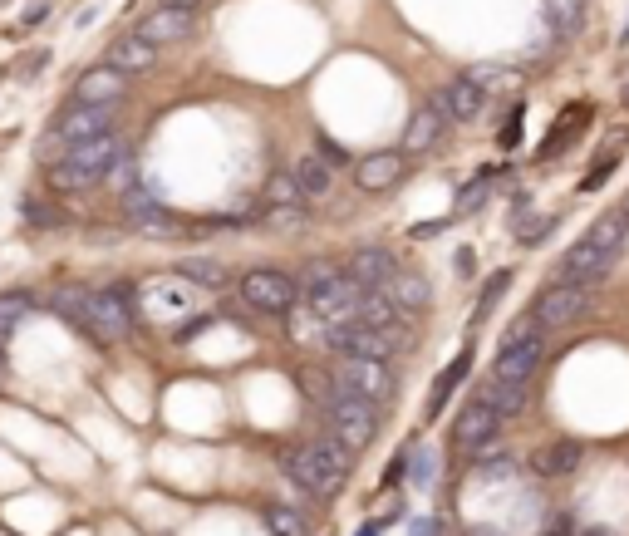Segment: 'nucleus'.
Listing matches in <instances>:
<instances>
[{
	"label": "nucleus",
	"instance_id": "obj_41",
	"mask_svg": "<svg viewBox=\"0 0 629 536\" xmlns=\"http://www.w3.org/2000/svg\"><path fill=\"white\" fill-rule=\"evenodd\" d=\"M45 60H50V55L35 50V55H25V64H15V74H20V79H35V69H45Z\"/></svg>",
	"mask_w": 629,
	"mask_h": 536
},
{
	"label": "nucleus",
	"instance_id": "obj_1",
	"mask_svg": "<svg viewBox=\"0 0 629 536\" xmlns=\"http://www.w3.org/2000/svg\"><path fill=\"white\" fill-rule=\"evenodd\" d=\"M349 463H354V453L330 433V438L300 443L295 453H286V477L295 487H305L310 497H335L349 477Z\"/></svg>",
	"mask_w": 629,
	"mask_h": 536
},
{
	"label": "nucleus",
	"instance_id": "obj_44",
	"mask_svg": "<svg viewBox=\"0 0 629 536\" xmlns=\"http://www.w3.org/2000/svg\"><path fill=\"white\" fill-rule=\"evenodd\" d=\"M168 5H182V10H192V5H197V0H168Z\"/></svg>",
	"mask_w": 629,
	"mask_h": 536
},
{
	"label": "nucleus",
	"instance_id": "obj_11",
	"mask_svg": "<svg viewBox=\"0 0 629 536\" xmlns=\"http://www.w3.org/2000/svg\"><path fill=\"white\" fill-rule=\"evenodd\" d=\"M541 359H546V335L536 330V335H526V340H507L497 359H492V379H502V384H526L536 369H541Z\"/></svg>",
	"mask_w": 629,
	"mask_h": 536
},
{
	"label": "nucleus",
	"instance_id": "obj_9",
	"mask_svg": "<svg viewBox=\"0 0 629 536\" xmlns=\"http://www.w3.org/2000/svg\"><path fill=\"white\" fill-rule=\"evenodd\" d=\"M128 330H133V305H128V291L123 286H104V291H94V305H89V340H99V345H118V340H128Z\"/></svg>",
	"mask_w": 629,
	"mask_h": 536
},
{
	"label": "nucleus",
	"instance_id": "obj_37",
	"mask_svg": "<svg viewBox=\"0 0 629 536\" xmlns=\"http://www.w3.org/2000/svg\"><path fill=\"white\" fill-rule=\"evenodd\" d=\"M286 315H290V335L295 340H330V325L320 315H310V310H286Z\"/></svg>",
	"mask_w": 629,
	"mask_h": 536
},
{
	"label": "nucleus",
	"instance_id": "obj_22",
	"mask_svg": "<svg viewBox=\"0 0 629 536\" xmlns=\"http://www.w3.org/2000/svg\"><path fill=\"white\" fill-rule=\"evenodd\" d=\"M403 173H408V158H403V153H369V158H359L354 182H359L364 192H384V187H394Z\"/></svg>",
	"mask_w": 629,
	"mask_h": 536
},
{
	"label": "nucleus",
	"instance_id": "obj_45",
	"mask_svg": "<svg viewBox=\"0 0 629 536\" xmlns=\"http://www.w3.org/2000/svg\"><path fill=\"white\" fill-rule=\"evenodd\" d=\"M359 536H379V522H374V527H364V532H359Z\"/></svg>",
	"mask_w": 629,
	"mask_h": 536
},
{
	"label": "nucleus",
	"instance_id": "obj_40",
	"mask_svg": "<svg viewBox=\"0 0 629 536\" xmlns=\"http://www.w3.org/2000/svg\"><path fill=\"white\" fill-rule=\"evenodd\" d=\"M551 227H556V217H536V222H526V227H521V241H526V246H536V241L546 237Z\"/></svg>",
	"mask_w": 629,
	"mask_h": 536
},
{
	"label": "nucleus",
	"instance_id": "obj_3",
	"mask_svg": "<svg viewBox=\"0 0 629 536\" xmlns=\"http://www.w3.org/2000/svg\"><path fill=\"white\" fill-rule=\"evenodd\" d=\"M359 300H364V291H359L344 271H335L330 261H320V266H310V271H305V310H310V315H320L330 330L344 325V320H354Z\"/></svg>",
	"mask_w": 629,
	"mask_h": 536
},
{
	"label": "nucleus",
	"instance_id": "obj_17",
	"mask_svg": "<svg viewBox=\"0 0 629 536\" xmlns=\"http://www.w3.org/2000/svg\"><path fill=\"white\" fill-rule=\"evenodd\" d=\"M448 114H443V104H423L413 119H408V133H403V158H413V153H433L443 138H448Z\"/></svg>",
	"mask_w": 629,
	"mask_h": 536
},
{
	"label": "nucleus",
	"instance_id": "obj_13",
	"mask_svg": "<svg viewBox=\"0 0 629 536\" xmlns=\"http://www.w3.org/2000/svg\"><path fill=\"white\" fill-rule=\"evenodd\" d=\"M453 438H458L462 453H487V448H497V438H502V418L492 414L487 404H477V399H467L458 409V423H453Z\"/></svg>",
	"mask_w": 629,
	"mask_h": 536
},
{
	"label": "nucleus",
	"instance_id": "obj_12",
	"mask_svg": "<svg viewBox=\"0 0 629 536\" xmlns=\"http://www.w3.org/2000/svg\"><path fill=\"white\" fill-rule=\"evenodd\" d=\"M192 30H197V15L182 10V5H158V10H148V15L133 25V35L148 40L153 50H163V45H182Z\"/></svg>",
	"mask_w": 629,
	"mask_h": 536
},
{
	"label": "nucleus",
	"instance_id": "obj_7",
	"mask_svg": "<svg viewBox=\"0 0 629 536\" xmlns=\"http://www.w3.org/2000/svg\"><path fill=\"white\" fill-rule=\"evenodd\" d=\"M335 384H340V389H349V394H359V399H369V404H389L399 379H394L389 359L340 355V364H335Z\"/></svg>",
	"mask_w": 629,
	"mask_h": 536
},
{
	"label": "nucleus",
	"instance_id": "obj_24",
	"mask_svg": "<svg viewBox=\"0 0 629 536\" xmlns=\"http://www.w3.org/2000/svg\"><path fill=\"white\" fill-rule=\"evenodd\" d=\"M104 64L118 69V74H148L158 64V50L148 40H138V35H118L114 45H109V55H104Z\"/></svg>",
	"mask_w": 629,
	"mask_h": 536
},
{
	"label": "nucleus",
	"instance_id": "obj_34",
	"mask_svg": "<svg viewBox=\"0 0 629 536\" xmlns=\"http://www.w3.org/2000/svg\"><path fill=\"white\" fill-rule=\"evenodd\" d=\"M300 227H305V207H271V212L261 217V232L290 237V232H300Z\"/></svg>",
	"mask_w": 629,
	"mask_h": 536
},
{
	"label": "nucleus",
	"instance_id": "obj_14",
	"mask_svg": "<svg viewBox=\"0 0 629 536\" xmlns=\"http://www.w3.org/2000/svg\"><path fill=\"white\" fill-rule=\"evenodd\" d=\"M50 133H55L64 148H69V143H84V138H104V133H114V109H99V104H69Z\"/></svg>",
	"mask_w": 629,
	"mask_h": 536
},
{
	"label": "nucleus",
	"instance_id": "obj_39",
	"mask_svg": "<svg viewBox=\"0 0 629 536\" xmlns=\"http://www.w3.org/2000/svg\"><path fill=\"white\" fill-rule=\"evenodd\" d=\"M507 281H512V271H497L487 286H482V296H477V310H472V320H487L492 315V305H497V296L507 291Z\"/></svg>",
	"mask_w": 629,
	"mask_h": 536
},
{
	"label": "nucleus",
	"instance_id": "obj_48",
	"mask_svg": "<svg viewBox=\"0 0 629 536\" xmlns=\"http://www.w3.org/2000/svg\"><path fill=\"white\" fill-rule=\"evenodd\" d=\"M580 536H605V532H580Z\"/></svg>",
	"mask_w": 629,
	"mask_h": 536
},
{
	"label": "nucleus",
	"instance_id": "obj_4",
	"mask_svg": "<svg viewBox=\"0 0 629 536\" xmlns=\"http://www.w3.org/2000/svg\"><path fill=\"white\" fill-rule=\"evenodd\" d=\"M325 414H330V428H335V438H340L349 453H359V448H369V443L379 438V404L349 394L340 384L325 394Z\"/></svg>",
	"mask_w": 629,
	"mask_h": 536
},
{
	"label": "nucleus",
	"instance_id": "obj_43",
	"mask_svg": "<svg viewBox=\"0 0 629 536\" xmlns=\"http://www.w3.org/2000/svg\"><path fill=\"white\" fill-rule=\"evenodd\" d=\"M438 532H443L438 522H418V527H413V536H438Z\"/></svg>",
	"mask_w": 629,
	"mask_h": 536
},
{
	"label": "nucleus",
	"instance_id": "obj_38",
	"mask_svg": "<svg viewBox=\"0 0 629 536\" xmlns=\"http://www.w3.org/2000/svg\"><path fill=\"white\" fill-rule=\"evenodd\" d=\"M20 217H25L30 227H55V222H64V212L50 207V202H40V197H20Z\"/></svg>",
	"mask_w": 629,
	"mask_h": 536
},
{
	"label": "nucleus",
	"instance_id": "obj_21",
	"mask_svg": "<svg viewBox=\"0 0 629 536\" xmlns=\"http://www.w3.org/2000/svg\"><path fill=\"white\" fill-rule=\"evenodd\" d=\"M585 463V448L575 438H556V443H541L531 453V473L536 477H571Z\"/></svg>",
	"mask_w": 629,
	"mask_h": 536
},
{
	"label": "nucleus",
	"instance_id": "obj_30",
	"mask_svg": "<svg viewBox=\"0 0 629 536\" xmlns=\"http://www.w3.org/2000/svg\"><path fill=\"white\" fill-rule=\"evenodd\" d=\"M625 232H629V217L620 212V207H615V212H605V217H600V222H595V227H590L585 237L595 241V246H605L610 256H620V246H625Z\"/></svg>",
	"mask_w": 629,
	"mask_h": 536
},
{
	"label": "nucleus",
	"instance_id": "obj_46",
	"mask_svg": "<svg viewBox=\"0 0 629 536\" xmlns=\"http://www.w3.org/2000/svg\"><path fill=\"white\" fill-rule=\"evenodd\" d=\"M467 536H497V532H467Z\"/></svg>",
	"mask_w": 629,
	"mask_h": 536
},
{
	"label": "nucleus",
	"instance_id": "obj_18",
	"mask_svg": "<svg viewBox=\"0 0 629 536\" xmlns=\"http://www.w3.org/2000/svg\"><path fill=\"white\" fill-rule=\"evenodd\" d=\"M330 345H335L340 355H354V359H389V355H394V345H389L379 330L359 325V320L335 325V330H330Z\"/></svg>",
	"mask_w": 629,
	"mask_h": 536
},
{
	"label": "nucleus",
	"instance_id": "obj_32",
	"mask_svg": "<svg viewBox=\"0 0 629 536\" xmlns=\"http://www.w3.org/2000/svg\"><path fill=\"white\" fill-rule=\"evenodd\" d=\"M467 79H472L482 94H492V89L516 84V69H507V64H472V69H467Z\"/></svg>",
	"mask_w": 629,
	"mask_h": 536
},
{
	"label": "nucleus",
	"instance_id": "obj_49",
	"mask_svg": "<svg viewBox=\"0 0 629 536\" xmlns=\"http://www.w3.org/2000/svg\"><path fill=\"white\" fill-rule=\"evenodd\" d=\"M625 104H629V84H625Z\"/></svg>",
	"mask_w": 629,
	"mask_h": 536
},
{
	"label": "nucleus",
	"instance_id": "obj_15",
	"mask_svg": "<svg viewBox=\"0 0 629 536\" xmlns=\"http://www.w3.org/2000/svg\"><path fill=\"white\" fill-rule=\"evenodd\" d=\"M128 94V74H118L109 64H94L74 79V104H99V109H114L118 99Z\"/></svg>",
	"mask_w": 629,
	"mask_h": 536
},
{
	"label": "nucleus",
	"instance_id": "obj_50",
	"mask_svg": "<svg viewBox=\"0 0 629 536\" xmlns=\"http://www.w3.org/2000/svg\"><path fill=\"white\" fill-rule=\"evenodd\" d=\"M625 40H629V25H625Z\"/></svg>",
	"mask_w": 629,
	"mask_h": 536
},
{
	"label": "nucleus",
	"instance_id": "obj_8",
	"mask_svg": "<svg viewBox=\"0 0 629 536\" xmlns=\"http://www.w3.org/2000/svg\"><path fill=\"white\" fill-rule=\"evenodd\" d=\"M595 310V300H590V286H575V281H556V286H546L536 305H531V315H536V325H551V330H566L575 320H585Z\"/></svg>",
	"mask_w": 629,
	"mask_h": 536
},
{
	"label": "nucleus",
	"instance_id": "obj_35",
	"mask_svg": "<svg viewBox=\"0 0 629 536\" xmlns=\"http://www.w3.org/2000/svg\"><path fill=\"white\" fill-rule=\"evenodd\" d=\"M462 374H467V355L453 359V364L443 369V379H438V389H433V399H428V418L443 414V404H448V394H453V384H458Z\"/></svg>",
	"mask_w": 629,
	"mask_h": 536
},
{
	"label": "nucleus",
	"instance_id": "obj_5",
	"mask_svg": "<svg viewBox=\"0 0 629 536\" xmlns=\"http://www.w3.org/2000/svg\"><path fill=\"white\" fill-rule=\"evenodd\" d=\"M133 310H143V315L158 320V325H177V320H187V315L197 310V286L182 281L177 271H172V276H148V281L138 286V296H133Z\"/></svg>",
	"mask_w": 629,
	"mask_h": 536
},
{
	"label": "nucleus",
	"instance_id": "obj_27",
	"mask_svg": "<svg viewBox=\"0 0 629 536\" xmlns=\"http://www.w3.org/2000/svg\"><path fill=\"white\" fill-rule=\"evenodd\" d=\"M472 399H477V404H487L497 418H512V414L526 409V384H502V379H492V374H487V379L477 384V394H472Z\"/></svg>",
	"mask_w": 629,
	"mask_h": 536
},
{
	"label": "nucleus",
	"instance_id": "obj_10",
	"mask_svg": "<svg viewBox=\"0 0 629 536\" xmlns=\"http://www.w3.org/2000/svg\"><path fill=\"white\" fill-rule=\"evenodd\" d=\"M123 212H128V227H133L138 237H148V241L182 237V217L168 212V207H158L143 187H128V192H123Z\"/></svg>",
	"mask_w": 629,
	"mask_h": 536
},
{
	"label": "nucleus",
	"instance_id": "obj_36",
	"mask_svg": "<svg viewBox=\"0 0 629 536\" xmlns=\"http://www.w3.org/2000/svg\"><path fill=\"white\" fill-rule=\"evenodd\" d=\"M266 527H271V536H305V517L276 502V507H266Z\"/></svg>",
	"mask_w": 629,
	"mask_h": 536
},
{
	"label": "nucleus",
	"instance_id": "obj_47",
	"mask_svg": "<svg viewBox=\"0 0 629 536\" xmlns=\"http://www.w3.org/2000/svg\"><path fill=\"white\" fill-rule=\"evenodd\" d=\"M620 212H625V217H629V197H625V207H620Z\"/></svg>",
	"mask_w": 629,
	"mask_h": 536
},
{
	"label": "nucleus",
	"instance_id": "obj_28",
	"mask_svg": "<svg viewBox=\"0 0 629 536\" xmlns=\"http://www.w3.org/2000/svg\"><path fill=\"white\" fill-rule=\"evenodd\" d=\"M177 276L182 281H192L197 291H222L231 276L222 261H212V256H187V261H177Z\"/></svg>",
	"mask_w": 629,
	"mask_h": 536
},
{
	"label": "nucleus",
	"instance_id": "obj_26",
	"mask_svg": "<svg viewBox=\"0 0 629 536\" xmlns=\"http://www.w3.org/2000/svg\"><path fill=\"white\" fill-rule=\"evenodd\" d=\"M438 104H443V114H448V119L472 123L482 109H487V94H482V89H477V84L462 74V79H453V84L443 89V99H438Z\"/></svg>",
	"mask_w": 629,
	"mask_h": 536
},
{
	"label": "nucleus",
	"instance_id": "obj_2",
	"mask_svg": "<svg viewBox=\"0 0 629 536\" xmlns=\"http://www.w3.org/2000/svg\"><path fill=\"white\" fill-rule=\"evenodd\" d=\"M123 153H128V148L118 143L114 133H104V138H84V143H69L64 158L50 163V192H55V197H69V192H84V187L104 182L109 178V168H114Z\"/></svg>",
	"mask_w": 629,
	"mask_h": 536
},
{
	"label": "nucleus",
	"instance_id": "obj_25",
	"mask_svg": "<svg viewBox=\"0 0 629 536\" xmlns=\"http://www.w3.org/2000/svg\"><path fill=\"white\" fill-rule=\"evenodd\" d=\"M290 178H295V187H300L305 202H320V197L335 192V168H330L325 158H315V153H305V158L290 168Z\"/></svg>",
	"mask_w": 629,
	"mask_h": 536
},
{
	"label": "nucleus",
	"instance_id": "obj_23",
	"mask_svg": "<svg viewBox=\"0 0 629 536\" xmlns=\"http://www.w3.org/2000/svg\"><path fill=\"white\" fill-rule=\"evenodd\" d=\"M89 305H94V286H79V281H59L50 291V310L59 320H69L79 335L89 330Z\"/></svg>",
	"mask_w": 629,
	"mask_h": 536
},
{
	"label": "nucleus",
	"instance_id": "obj_29",
	"mask_svg": "<svg viewBox=\"0 0 629 536\" xmlns=\"http://www.w3.org/2000/svg\"><path fill=\"white\" fill-rule=\"evenodd\" d=\"M35 315V296L30 291H0V345Z\"/></svg>",
	"mask_w": 629,
	"mask_h": 536
},
{
	"label": "nucleus",
	"instance_id": "obj_19",
	"mask_svg": "<svg viewBox=\"0 0 629 536\" xmlns=\"http://www.w3.org/2000/svg\"><path fill=\"white\" fill-rule=\"evenodd\" d=\"M610 261H615V256H610L605 246H595L590 237H580L571 251L561 256V281H575V286H585V281H600V276L610 271Z\"/></svg>",
	"mask_w": 629,
	"mask_h": 536
},
{
	"label": "nucleus",
	"instance_id": "obj_33",
	"mask_svg": "<svg viewBox=\"0 0 629 536\" xmlns=\"http://www.w3.org/2000/svg\"><path fill=\"white\" fill-rule=\"evenodd\" d=\"M266 202L271 207H305V197H300V187H295L290 173H271L266 178Z\"/></svg>",
	"mask_w": 629,
	"mask_h": 536
},
{
	"label": "nucleus",
	"instance_id": "obj_42",
	"mask_svg": "<svg viewBox=\"0 0 629 536\" xmlns=\"http://www.w3.org/2000/svg\"><path fill=\"white\" fill-rule=\"evenodd\" d=\"M516 143H521V114H516V119L502 128V148H516Z\"/></svg>",
	"mask_w": 629,
	"mask_h": 536
},
{
	"label": "nucleus",
	"instance_id": "obj_31",
	"mask_svg": "<svg viewBox=\"0 0 629 536\" xmlns=\"http://www.w3.org/2000/svg\"><path fill=\"white\" fill-rule=\"evenodd\" d=\"M546 5V20L561 30V35H575L580 20H585V0H541Z\"/></svg>",
	"mask_w": 629,
	"mask_h": 536
},
{
	"label": "nucleus",
	"instance_id": "obj_6",
	"mask_svg": "<svg viewBox=\"0 0 629 536\" xmlns=\"http://www.w3.org/2000/svg\"><path fill=\"white\" fill-rule=\"evenodd\" d=\"M295 296H300V286L281 266H251L241 276V300L251 310H261V315H286L290 305H295Z\"/></svg>",
	"mask_w": 629,
	"mask_h": 536
},
{
	"label": "nucleus",
	"instance_id": "obj_20",
	"mask_svg": "<svg viewBox=\"0 0 629 536\" xmlns=\"http://www.w3.org/2000/svg\"><path fill=\"white\" fill-rule=\"evenodd\" d=\"M379 296L389 300V305H394L399 315H408V320H413L418 310H428V300H433V286H428V281H423L418 271H403V266H399V271H394V276H389V281L379 286Z\"/></svg>",
	"mask_w": 629,
	"mask_h": 536
},
{
	"label": "nucleus",
	"instance_id": "obj_16",
	"mask_svg": "<svg viewBox=\"0 0 629 536\" xmlns=\"http://www.w3.org/2000/svg\"><path fill=\"white\" fill-rule=\"evenodd\" d=\"M394 271H399V261H394V251H384V246H359V251L344 261V276H349L359 291H379Z\"/></svg>",
	"mask_w": 629,
	"mask_h": 536
}]
</instances>
